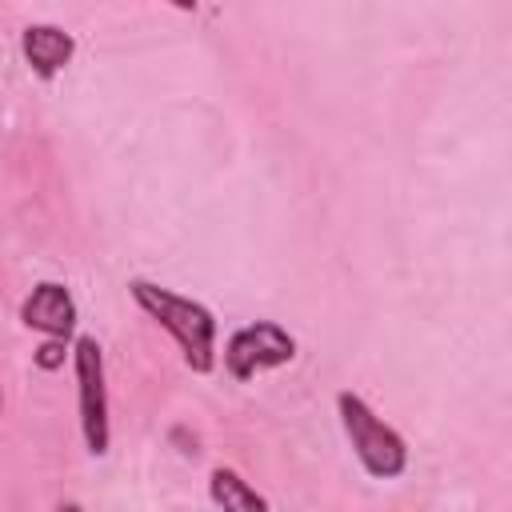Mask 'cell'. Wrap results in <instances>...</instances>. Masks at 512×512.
<instances>
[{
    "label": "cell",
    "instance_id": "cell-8",
    "mask_svg": "<svg viewBox=\"0 0 512 512\" xmlns=\"http://www.w3.org/2000/svg\"><path fill=\"white\" fill-rule=\"evenodd\" d=\"M68 356H72V340H40V348L32 352V364L40 372H56V368H64Z\"/></svg>",
    "mask_w": 512,
    "mask_h": 512
},
{
    "label": "cell",
    "instance_id": "cell-7",
    "mask_svg": "<svg viewBox=\"0 0 512 512\" xmlns=\"http://www.w3.org/2000/svg\"><path fill=\"white\" fill-rule=\"evenodd\" d=\"M208 496L220 512H272L268 500L236 468H224V464L208 472Z\"/></svg>",
    "mask_w": 512,
    "mask_h": 512
},
{
    "label": "cell",
    "instance_id": "cell-5",
    "mask_svg": "<svg viewBox=\"0 0 512 512\" xmlns=\"http://www.w3.org/2000/svg\"><path fill=\"white\" fill-rule=\"evenodd\" d=\"M20 324L40 332L44 340H72L80 312H76L72 292L60 280H40V284H32V292L20 304Z\"/></svg>",
    "mask_w": 512,
    "mask_h": 512
},
{
    "label": "cell",
    "instance_id": "cell-10",
    "mask_svg": "<svg viewBox=\"0 0 512 512\" xmlns=\"http://www.w3.org/2000/svg\"><path fill=\"white\" fill-rule=\"evenodd\" d=\"M0 408H4V396H0Z\"/></svg>",
    "mask_w": 512,
    "mask_h": 512
},
{
    "label": "cell",
    "instance_id": "cell-4",
    "mask_svg": "<svg viewBox=\"0 0 512 512\" xmlns=\"http://www.w3.org/2000/svg\"><path fill=\"white\" fill-rule=\"evenodd\" d=\"M292 360H296V340L276 320H252L236 328L224 344V372L240 384L268 368H284Z\"/></svg>",
    "mask_w": 512,
    "mask_h": 512
},
{
    "label": "cell",
    "instance_id": "cell-6",
    "mask_svg": "<svg viewBox=\"0 0 512 512\" xmlns=\"http://www.w3.org/2000/svg\"><path fill=\"white\" fill-rule=\"evenodd\" d=\"M20 52L36 80H52L56 72H64L72 64L76 40H72V32L56 28V24H28L20 32Z\"/></svg>",
    "mask_w": 512,
    "mask_h": 512
},
{
    "label": "cell",
    "instance_id": "cell-2",
    "mask_svg": "<svg viewBox=\"0 0 512 512\" xmlns=\"http://www.w3.org/2000/svg\"><path fill=\"white\" fill-rule=\"evenodd\" d=\"M336 416H340V428H344V436H348L360 468L372 480H396V476H404V468H408V444H404V436L392 424H384L368 408L364 396L340 392L336 396Z\"/></svg>",
    "mask_w": 512,
    "mask_h": 512
},
{
    "label": "cell",
    "instance_id": "cell-3",
    "mask_svg": "<svg viewBox=\"0 0 512 512\" xmlns=\"http://www.w3.org/2000/svg\"><path fill=\"white\" fill-rule=\"evenodd\" d=\"M72 368H76V408H80V436L92 456H108L112 424H108V384H104V352L96 336L72 340Z\"/></svg>",
    "mask_w": 512,
    "mask_h": 512
},
{
    "label": "cell",
    "instance_id": "cell-9",
    "mask_svg": "<svg viewBox=\"0 0 512 512\" xmlns=\"http://www.w3.org/2000/svg\"><path fill=\"white\" fill-rule=\"evenodd\" d=\"M56 512H84V508H80V504H76V500H64V504H60V508H56Z\"/></svg>",
    "mask_w": 512,
    "mask_h": 512
},
{
    "label": "cell",
    "instance_id": "cell-1",
    "mask_svg": "<svg viewBox=\"0 0 512 512\" xmlns=\"http://www.w3.org/2000/svg\"><path fill=\"white\" fill-rule=\"evenodd\" d=\"M128 296L136 300V308L144 316H152L172 340L176 348L184 352V364L196 372V376H208L216 368V316L208 304L192 300V296H180L164 284H152V280H128Z\"/></svg>",
    "mask_w": 512,
    "mask_h": 512
}]
</instances>
